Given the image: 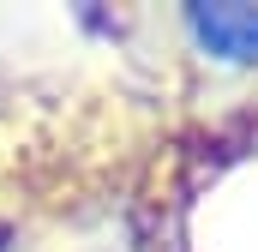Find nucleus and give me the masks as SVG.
I'll return each instance as SVG.
<instances>
[{
    "instance_id": "1",
    "label": "nucleus",
    "mask_w": 258,
    "mask_h": 252,
    "mask_svg": "<svg viewBox=\"0 0 258 252\" xmlns=\"http://www.w3.org/2000/svg\"><path fill=\"white\" fill-rule=\"evenodd\" d=\"M186 36L216 66H258V6H186Z\"/></svg>"
}]
</instances>
